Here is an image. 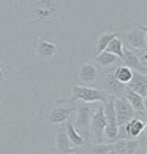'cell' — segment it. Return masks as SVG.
Segmentation results:
<instances>
[{
	"label": "cell",
	"instance_id": "ba28073f",
	"mask_svg": "<svg viewBox=\"0 0 147 154\" xmlns=\"http://www.w3.org/2000/svg\"><path fill=\"white\" fill-rule=\"evenodd\" d=\"M101 75V68L95 64V62H86L82 64L81 68L75 73V84H82V86H93Z\"/></svg>",
	"mask_w": 147,
	"mask_h": 154
},
{
	"label": "cell",
	"instance_id": "603a6c76",
	"mask_svg": "<svg viewBox=\"0 0 147 154\" xmlns=\"http://www.w3.org/2000/svg\"><path fill=\"white\" fill-rule=\"evenodd\" d=\"M71 154H90V152H89V148H87V145H86V146L78 148V149H76V151H73Z\"/></svg>",
	"mask_w": 147,
	"mask_h": 154
},
{
	"label": "cell",
	"instance_id": "30bf717a",
	"mask_svg": "<svg viewBox=\"0 0 147 154\" xmlns=\"http://www.w3.org/2000/svg\"><path fill=\"white\" fill-rule=\"evenodd\" d=\"M114 110H116V122L117 125H122L128 122L131 118L136 116L133 106L128 103L125 97H114Z\"/></svg>",
	"mask_w": 147,
	"mask_h": 154
},
{
	"label": "cell",
	"instance_id": "e0dca14e",
	"mask_svg": "<svg viewBox=\"0 0 147 154\" xmlns=\"http://www.w3.org/2000/svg\"><path fill=\"white\" fill-rule=\"evenodd\" d=\"M117 35V33L116 32H104V33H101V35L97 38V42H95V46H93V53H95V56H97V54H100L101 53V51H104L106 49V46H108V43L111 42V40L112 38H114Z\"/></svg>",
	"mask_w": 147,
	"mask_h": 154
},
{
	"label": "cell",
	"instance_id": "6da1fadb",
	"mask_svg": "<svg viewBox=\"0 0 147 154\" xmlns=\"http://www.w3.org/2000/svg\"><path fill=\"white\" fill-rule=\"evenodd\" d=\"M25 16L37 22H54L63 14V5L60 0H25Z\"/></svg>",
	"mask_w": 147,
	"mask_h": 154
},
{
	"label": "cell",
	"instance_id": "52a82bcc",
	"mask_svg": "<svg viewBox=\"0 0 147 154\" xmlns=\"http://www.w3.org/2000/svg\"><path fill=\"white\" fill-rule=\"evenodd\" d=\"M104 127L106 118L103 111V102H100L92 115V119H90V138H93L95 143H104Z\"/></svg>",
	"mask_w": 147,
	"mask_h": 154
},
{
	"label": "cell",
	"instance_id": "5bb4252c",
	"mask_svg": "<svg viewBox=\"0 0 147 154\" xmlns=\"http://www.w3.org/2000/svg\"><path fill=\"white\" fill-rule=\"evenodd\" d=\"M147 75H143L139 72H134L133 70V75H131V79L127 83V88L134 91L136 94H139L143 99L147 97Z\"/></svg>",
	"mask_w": 147,
	"mask_h": 154
},
{
	"label": "cell",
	"instance_id": "9a60e30c",
	"mask_svg": "<svg viewBox=\"0 0 147 154\" xmlns=\"http://www.w3.org/2000/svg\"><path fill=\"white\" fill-rule=\"evenodd\" d=\"M123 97H125V99L128 100V103L133 106L134 113H146V99H143L139 94H136L134 91L127 88Z\"/></svg>",
	"mask_w": 147,
	"mask_h": 154
},
{
	"label": "cell",
	"instance_id": "9c48e42d",
	"mask_svg": "<svg viewBox=\"0 0 147 154\" xmlns=\"http://www.w3.org/2000/svg\"><path fill=\"white\" fill-rule=\"evenodd\" d=\"M35 42V49H33V56L38 60H51L52 57H55V54L59 53L57 45L52 42H48L41 37H33Z\"/></svg>",
	"mask_w": 147,
	"mask_h": 154
},
{
	"label": "cell",
	"instance_id": "8fae6325",
	"mask_svg": "<svg viewBox=\"0 0 147 154\" xmlns=\"http://www.w3.org/2000/svg\"><path fill=\"white\" fill-rule=\"evenodd\" d=\"M54 151L57 154H71L73 151H76L78 148H75L70 140H68V135H66V129H65V122L63 124H59L57 130H55V135H54Z\"/></svg>",
	"mask_w": 147,
	"mask_h": 154
},
{
	"label": "cell",
	"instance_id": "5b68a950",
	"mask_svg": "<svg viewBox=\"0 0 147 154\" xmlns=\"http://www.w3.org/2000/svg\"><path fill=\"white\" fill-rule=\"evenodd\" d=\"M92 88L104 91L108 95H112V97H123L127 84H122L120 81H117L114 76V70H106V72H101L100 78L93 83Z\"/></svg>",
	"mask_w": 147,
	"mask_h": 154
},
{
	"label": "cell",
	"instance_id": "44dd1931",
	"mask_svg": "<svg viewBox=\"0 0 147 154\" xmlns=\"http://www.w3.org/2000/svg\"><path fill=\"white\" fill-rule=\"evenodd\" d=\"M7 75H8V65L3 60H0V86L7 81Z\"/></svg>",
	"mask_w": 147,
	"mask_h": 154
},
{
	"label": "cell",
	"instance_id": "7a4b0ae2",
	"mask_svg": "<svg viewBox=\"0 0 147 154\" xmlns=\"http://www.w3.org/2000/svg\"><path fill=\"white\" fill-rule=\"evenodd\" d=\"M75 103H76V110L73 113L75 115L73 125L79 132V135L89 143L90 141V119H92V115L100 102H90V103H87V102H75Z\"/></svg>",
	"mask_w": 147,
	"mask_h": 154
},
{
	"label": "cell",
	"instance_id": "4fadbf2b",
	"mask_svg": "<svg viewBox=\"0 0 147 154\" xmlns=\"http://www.w3.org/2000/svg\"><path fill=\"white\" fill-rule=\"evenodd\" d=\"M120 60H122V64H123V65H127L128 68H131V70L139 72V73H143V75H147V67L143 65V64L139 62L138 56L133 53V49H130V48H127V46H123V53H122Z\"/></svg>",
	"mask_w": 147,
	"mask_h": 154
},
{
	"label": "cell",
	"instance_id": "277c9868",
	"mask_svg": "<svg viewBox=\"0 0 147 154\" xmlns=\"http://www.w3.org/2000/svg\"><path fill=\"white\" fill-rule=\"evenodd\" d=\"M146 27L144 26H134V27H122L116 30L117 37L122 40L123 46L130 49H146L147 46V37H146Z\"/></svg>",
	"mask_w": 147,
	"mask_h": 154
},
{
	"label": "cell",
	"instance_id": "3957f363",
	"mask_svg": "<svg viewBox=\"0 0 147 154\" xmlns=\"http://www.w3.org/2000/svg\"><path fill=\"white\" fill-rule=\"evenodd\" d=\"M76 110V103L70 100H57L54 106H51L49 110L40 113V121L43 124H63L68 118L73 116V113Z\"/></svg>",
	"mask_w": 147,
	"mask_h": 154
},
{
	"label": "cell",
	"instance_id": "ac0fdd59",
	"mask_svg": "<svg viewBox=\"0 0 147 154\" xmlns=\"http://www.w3.org/2000/svg\"><path fill=\"white\" fill-rule=\"evenodd\" d=\"M131 75H133V70L128 68L127 65H123V64H119L114 68V76H116L117 81H120L122 84H127L130 79H131Z\"/></svg>",
	"mask_w": 147,
	"mask_h": 154
},
{
	"label": "cell",
	"instance_id": "8992f818",
	"mask_svg": "<svg viewBox=\"0 0 147 154\" xmlns=\"http://www.w3.org/2000/svg\"><path fill=\"white\" fill-rule=\"evenodd\" d=\"M108 94L101 89L92 88V86H82V84H73L71 88V99L70 102H104L108 99Z\"/></svg>",
	"mask_w": 147,
	"mask_h": 154
},
{
	"label": "cell",
	"instance_id": "ffe728a7",
	"mask_svg": "<svg viewBox=\"0 0 147 154\" xmlns=\"http://www.w3.org/2000/svg\"><path fill=\"white\" fill-rule=\"evenodd\" d=\"M104 51H108V53L116 54L117 57H122V53H123V43H122V40L116 35V37L112 38L109 43H108V46H106V49H104Z\"/></svg>",
	"mask_w": 147,
	"mask_h": 154
},
{
	"label": "cell",
	"instance_id": "7402d4cb",
	"mask_svg": "<svg viewBox=\"0 0 147 154\" xmlns=\"http://www.w3.org/2000/svg\"><path fill=\"white\" fill-rule=\"evenodd\" d=\"M133 53L138 56V59H139L141 64L147 67V53H146V49H133Z\"/></svg>",
	"mask_w": 147,
	"mask_h": 154
},
{
	"label": "cell",
	"instance_id": "d6986e66",
	"mask_svg": "<svg viewBox=\"0 0 147 154\" xmlns=\"http://www.w3.org/2000/svg\"><path fill=\"white\" fill-rule=\"evenodd\" d=\"M90 154H108L109 151L114 149L112 143H87Z\"/></svg>",
	"mask_w": 147,
	"mask_h": 154
},
{
	"label": "cell",
	"instance_id": "7c38bea8",
	"mask_svg": "<svg viewBox=\"0 0 147 154\" xmlns=\"http://www.w3.org/2000/svg\"><path fill=\"white\" fill-rule=\"evenodd\" d=\"M93 62L101 68V72L114 70L119 64H122L120 57H117V56L112 54V53H108V51H101L100 54H97V56H95V60H93Z\"/></svg>",
	"mask_w": 147,
	"mask_h": 154
},
{
	"label": "cell",
	"instance_id": "cb8c5ba5",
	"mask_svg": "<svg viewBox=\"0 0 147 154\" xmlns=\"http://www.w3.org/2000/svg\"><path fill=\"white\" fill-rule=\"evenodd\" d=\"M108 154H119V152H116V151H114V149H112V151H109V152H108Z\"/></svg>",
	"mask_w": 147,
	"mask_h": 154
},
{
	"label": "cell",
	"instance_id": "2e32d148",
	"mask_svg": "<svg viewBox=\"0 0 147 154\" xmlns=\"http://www.w3.org/2000/svg\"><path fill=\"white\" fill-rule=\"evenodd\" d=\"M65 129H66V135H68V140L70 143L75 146V148H81V146H86L87 141L82 138L81 135H79V132L75 129V125H73V119L68 118L65 121Z\"/></svg>",
	"mask_w": 147,
	"mask_h": 154
}]
</instances>
